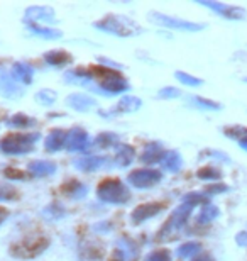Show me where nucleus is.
Instances as JSON below:
<instances>
[{
	"mask_svg": "<svg viewBox=\"0 0 247 261\" xmlns=\"http://www.w3.org/2000/svg\"><path fill=\"white\" fill-rule=\"evenodd\" d=\"M76 76L80 78H95L98 80V87L107 93V95H112V93H122L129 90V83L127 80L120 75L117 70L114 68H103V66H92L88 70H76L73 71Z\"/></svg>",
	"mask_w": 247,
	"mask_h": 261,
	"instance_id": "f257e3e1",
	"label": "nucleus"
},
{
	"mask_svg": "<svg viewBox=\"0 0 247 261\" xmlns=\"http://www.w3.org/2000/svg\"><path fill=\"white\" fill-rule=\"evenodd\" d=\"M95 28L100 31H105V33L120 36V38H130V36H138L143 33L139 24L132 22V20L124 17V15H112V14L97 20Z\"/></svg>",
	"mask_w": 247,
	"mask_h": 261,
	"instance_id": "f03ea898",
	"label": "nucleus"
},
{
	"mask_svg": "<svg viewBox=\"0 0 247 261\" xmlns=\"http://www.w3.org/2000/svg\"><path fill=\"white\" fill-rule=\"evenodd\" d=\"M48 246H49L48 238L43 236V234H33V236H28L17 243H14L9 251L12 256L19 259H33L36 256H39L41 253H44Z\"/></svg>",
	"mask_w": 247,
	"mask_h": 261,
	"instance_id": "7ed1b4c3",
	"label": "nucleus"
},
{
	"mask_svg": "<svg viewBox=\"0 0 247 261\" xmlns=\"http://www.w3.org/2000/svg\"><path fill=\"white\" fill-rule=\"evenodd\" d=\"M39 134H9L0 141V151L5 154H25L34 149Z\"/></svg>",
	"mask_w": 247,
	"mask_h": 261,
	"instance_id": "20e7f679",
	"label": "nucleus"
},
{
	"mask_svg": "<svg viewBox=\"0 0 247 261\" xmlns=\"http://www.w3.org/2000/svg\"><path fill=\"white\" fill-rule=\"evenodd\" d=\"M97 195L102 202L107 203H125L130 198V192L120 180H103L98 185Z\"/></svg>",
	"mask_w": 247,
	"mask_h": 261,
	"instance_id": "39448f33",
	"label": "nucleus"
},
{
	"mask_svg": "<svg viewBox=\"0 0 247 261\" xmlns=\"http://www.w3.org/2000/svg\"><path fill=\"white\" fill-rule=\"evenodd\" d=\"M193 203H188V202H183L180 207L176 208L175 212L171 214V217H170V221H168L164 224V227L161 229V232L157 234V238L162 239V238H166V236H170V234H173L175 231H178L180 227H183L186 224L188 221V217H190V214L193 211Z\"/></svg>",
	"mask_w": 247,
	"mask_h": 261,
	"instance_id": "423d86ee",
	"label": "nucleus"
},
{
	"mask_svg": "<svg viewBox=\"0 0 247 261\" xmlns=\"http://www.w3.org/2000/svg\"><path fill=\"white\" fill-rule=\"evenodd\" d=\"M149 19L152 20V22L159 24L161 28L176 29V31H188V33H197V31H202V29L205 28L203 24L190 22V20H181V19L171 17V15L157 14V12H151Z\"/></svg>",
	"mask_w": 247,
	"mask_h": 261,
	"instance_id": "0eeeda50",
	"label": "nucleus"
},
{
	"mask_svg": "<svg viewBox=\"0 0 247 261\" xmlns=\"http://www.w3.org/2000/svg\"><path fill=\"white\" fill-rule=\"evenodd\" d=\"M197 4L203 5V7L212 9L215 14L222 15L225 19L230 20H240L245 17V10L240 7H235V5H227L222 2H213V0H197Z\"/></svg>",
	"mask_w": 247,
	"mask_h": 261,
	"instance_id": "6e6552de",
	"label": "nucleus"
},
{
	"mask_svg": "<svg viewBox=\"0 0 247 261\" xmlns=\"http://www.w3.org/2000/svg\"><path fill=\"white\" fill-rule=\"evenodd\" d=\"M161 173L156 170H148V168H141V170H134L132 173L129 175V184L138 187V189H148L161 181Z\"/></svg>",
	"mask_w": 247,
	"mask_h": 261,
	"instance_id": "1a4fd4ad",
	"label": "nucleus"
},
{
	"mask_svg": "<svg viewBox=\"0 0 247 261\" xmlns=\"http://www.w3.org/2000/svg\"><path fill=\"white\" fill-rule=\"evenodd\" d=\"M65 146L68 151H87L88 134L81 127H73L66 133Z\"/></svg>",
	"mask_w": 247,
	"mask_h": 261,
	"instance_id": "9d476101",
	"label": "nucleus"
},
{
	"mask_svg": "<svg viewBox=\"0 0 247 261\" xmlns=\"http://www.w3.org/2000/svg\"><path fill=\"white\" fill-rule=\"evenodd\" d=\"M162 211H164V205H162V203H156V202L143 203V205H139L132 212V224L138 226V224H141V222L148 221V219H151V217L157 216V214L162 212Z\"/></svg>",
	"mask_w": 247,
	"mask_h": 261,
	"instance_id": "9b49d317",
	"label": "nucleus"
},
{
	"mask_svg": "<svg viewBox=\"0 0 247 261\" xmlns=\"http://www.w3.org/2000/svg\"><path fill=\"white\" fill-rule=\"evenodd\" d=\"M103 259V248L100 243L85 241L80 246V261H102Z\"/></svg>",
	"mask_w": 247,
	"mask_h": 261,
	"instance_id": "f8f14e48",
	"label": "nucleus"
},
{
	"mask_svg": "<svg viewBox=\"0 0 247 261\" xmlns=\"http://www.w3.org/2000/svg\"><path fill=\"white\" fill-rule=\"evenodd\" d=\"M0 92L9 98H19L22 95V88L15 83L12 75H9V73H2L0 75Z\"/></svg>",
	"mask_w": 247,
	"mask_h": 261,
	"instance_id": "ddd939ff",
	"label": "nucleus"
},
{
	"mask_svg": "<svg viewBox=\"0 0 247 261\" xmlns=\"http://www.w3.org/2000/svg\"><path fill=\"white\" fill-rule=\"evenodd\" d=\"M24 20H33V22H38V20L56 22V17H54V10L49 7H29L25 10Z\"/></svg>",
	"mask_w": 247,
	"mask_h": 261,
	"instance_id": "4468645a",
	"label": "nucleus"
},
{
	"mask_svg": "<svg viewBox=\"0 0 247 261\" xmlns=\"http://www.w3.org/2000/svg\"><path fill=\"white\" fill-rule=\"evenodd\" d=\"M66 103L75 109V111H80V112H87V111H90V109L97 107V102L93 100L92 97L83 95V93H73V95L68 97Z\"/></svg>",
	"mask_w": 247,
	"mask_h": 261,
	"instance_id": "2eb2a0df",
	"label": "nucleus"
},
{
	"mask_svg": "<svg viewBox=\"0 0 247 261\" xmlns=\"http://www.w3.org/2000/svg\"><path fill=\"white\" fill-rule=\"evenodd\" d=\"M164 154H166V151L162 149V146L159 143H151L146 146V151H144V154L141 156V160H143V163L154 165V163H161Z\"/></svg>",
	"mask_w": 247,
	"mask_h": 261,
	"instance_id": "dca6fc26",
	"label": "nucleus"
},
{
	"mask_svg": "<svg viewBox=\"0 0 247 261\" xmlns=\"http://www.w3.org/2000/svg\"><path fill=\"white\" fill-rule=\"evenodd\" d=\"M107 163H108V160L105 158V156H90V158L75 161V168H78L80 171H95Z\"/></svg>",
	"mask_w": 247,
	"mask_h": 261,
	"instance_id": "f3484780",
	"label": "nucleus"
},
{
	"mask_svg": "<svg viewBox=\"0 0 247 261\" xmlns=\"http://www.w3.org/2000/svg\"><path fill=\"white\" fill-rule=\"evenodd\" d=\"M63 194H65L66 197L73 198V200H80V198L87 197L88 190H87V187L83 184H80L78 180H70L63 185Z\"/></svg>",
	"mask_w": 247,
	"mask_h": 261,
	"instance_id": "a211bd4d",
	"label": "nucleus"
},
{
	"mask_svg": "<svg viewBox=\"0 0 247 261\" xmlns=\"http://www.w3.org/2000/svg\"><path fill=\"white\" fill-rule=\"evenodd\" d=\"M65 141H66V130H63V129H52L51 133H49V136L44 141V146H46V149L52 153V151L61 149L63 146H65Z\"/></svg>",
	"mask_w": 247,
	"mask_h": 261,
	"instance_id": "6ab92c4d",
	"label": "nucleus"
},
{
	"mask_svg": "<svg viewBox=\"0 0 247 261\" xmlns=\"http://www.w3.org/2000/svg\"><path fill=\"white\" fill-rule=\"evenodd\" d=\"M162 168L171 171V173H176V171H180L181 165H183V160L178 151H168V153L164 154V158H162L161 161Z\"/></svg>",
	"mask_w": 247,
	"mask_h": 261,
	"instance_id": "aec40b11",
	"label": "nucleus"
},
{
	"mask_svg": "<svg viewBox=\"0 0 247 261\" xmlns=\"http://www.w3.org/2000/svg\"><path fill=\"white\" fill-rule=\"evenodd\" d=\"M46 63H49L52 66H65L73 61V56L66 51H48L44 55Z\"/></svg>",
	"mask_w": 247,
	"mask_h": 261,
	"instance_id": "412c9836",
	"label": "nucleus"
},
{
	"mask_svg": "<svg viewBox=\"0 0 247 261\" xmlns=\"http://www.w3.org/2000/svg\"><path fill=\"white\" fill-rule=\"evenodd\" d=\"M25 24H28V28L33 31V33L43 36V38H48V39H54V38H61L63 33L60 29H52V28H44V25H41L39 22H33V20H25Z\"/></svg>",
	"mask_w": 247,
	"mask_h": 261,
	"instance_id": "4be33fe9",
	"label": "nucleus"
},
{
	"mask_svg": "<svg viewBox=\"0 0 247 261\" xmlns=\"http://www.w3.org/2000/svg\"><path fill=\"white\" fill-rule=\"evenodd\" d=\"M29 171L34 176H48L56 171V165L51 161H33L29 165Z\"/></svg>",
	"mask_w": 247,
	"mask_h": 261,
	"instance_id": "5701e85b",
	"label": "nucleus"
},
{
	"mask_svg": "<svg viewBox=\"0 0 247 261\" xmlns=\"http://www.w3.org/2000/svg\"><path fill=\"white\" fill-rule=\"evenodd\" d=\"M12 73L14 76L17 78V80H20L22 83H25V85H29V83H33V68H31L29 65L25 63H14L12 66Z\"/></svg>",
	"mask_w": 247,
	"mask_h": 261,
	"instance_id": "b1692460",
	"label": "nucleus"
},
{
	"mask_svg": "<svg viewBox=\"0 0 247 261\" xmlns=\"http://www.w3.org/2000/svg\"><path fill=\"white\" fill-rule=\"evenodd\" d=\"M134 149L127 144H120L117 149V156H115V163L117 166H129L134 160Z\"/></svg>",
	"mask_w": 247,
	"mask_h": 261,
	"instance_id": "393cba45",
	"label": "nucleus"
},
{
	"mask_svg": "<svg viewBox=\"0 0 247 261\" xmlns=\"http://www.w3.org/2000/svg\"><path fill=\"white\" fill-rule=\"evenodd\" d=\"M141 106H143L141 98H138V97H124L122 100L115 106L114 114H117V112H134V111H138Z\"/></svg>",
	"mask_w": 247,
	"mask_h": 261,
	"instance_id": "a878e982",
	"label": "nucleus"
},
{
	"mask_svg": "<svg viewBox=\"0 0 247 261\" xmlns=\"http://www.w3.org/2000/svg\"><path fill=\"white\" fill-rule=\"evenodd\" d=\"M9 126H12V127H24V129L25 127H33V126H36V119L25 116V114H15V116L10 117Z\"/></svg>",
	"mask_w": 247,
	"mask_h": 261,
	"instance_id": "bb28decb",
	"label": "nucleus"
},
{
	"mask_svg": "<svg viewBox=\"0 0 247 261\" xmlns=\"http://www.w3.org/2000/svg\"><path fill=\"white\" fill-rule=\"evenodd\" d=\"M217 217H218V207H215V205H212V203H208V205H205L202 208V212H200L198 222L200 224H208V222L215 221Z\"/></svg>",
	"mask_w": 247,
	"mask_h": 261,
	"instance_id": "cd10ccee",
	"label": "nucleus"
},
{
	"mask_svg": "<svg viewBox=\"0 0 247 261\" xmlns=\"http://www.w3.org/2000/svg\"><path fill=\"white\" fill-rule=\"evenodd\" d=\"M200 251H202V246H200L198 243H186L178 248L176 253L180 258H191V256H195V254H198Z\"/></svg>",
	"mask_w": 247,
	"mask_h": 261,
	"instance_id": "c85d7f7f",
	"label": "nucleus"
},
{
	"mask_svg": "<svg viewBox=\"0 0 247 261\" xmlns=\"http://www.w3.org/2000/svg\"><path fill=\"white\" fill-rule=\"evenodd\" d=\"M115 143H117V136L112 133H102L95 139V146H98V148H110Z\"/></svg>",
	"mask_w": 247,
	"mask_h": 261,
	"instance_id": "c756f323",
	"label": "nucleus"
},
{
	"mask_svg": "<svg viewBox=\"0 0 247 261\" xmlns=\"http://www.w3.org/2000/svg\"><path fill=\"white\" fill-rule=\"evenodd\" d=\"M220 171L217 168H213V166H205V168L198 170V178L202 180H218L220 178Z\"/></svg>",
	"mask_w": 247,
	"mask_h": 261,
	"instance_id": "7c9ffc66",
	"label": "nucleus"
},
{
	"mask_svg": "<svg viewBox=\"0 0 247 261\" xmlns=\"http://www.w3.org/2000/svg\"><path fill=\"white\" fill-rule=\"evenodd\" d=\"M175 76H176L181 83H185V85H188V87H200V85L203 83L202 80H200V78H195V76L188 75V73H183V71H176V73H175Z\"/></svg>",
	"mask_w": 247,
	"mask_h": 261,
	"instance_id": "2f4dec72",
	"label": "nucleus"
},
{
	"mask_svg": "<svg viewBox=\"0 0 247 261\" xmlns=\"http://www.w3.org/2000/svg\"><path fill=\"white\" fill-rule=\"evenodd\" d=\"M43 214H44L46 219H61L63 216H65V208H63L61 205H58V203H52V205L44 208Z\"/></svg>",
	"mask_w": 247,
	"mask_h": 261,
	"instance_id": "473e14b6",
	"label": "nucleus"
},
{
	"mask_svg": "<svg viewBox=\"0 0 247 261\" xmlns=\"http://www.w3.org/2000/svg\"><path fill=\"white\" fill-rule=\"evenodd\" d=\"M17 197L19 194L14 187L0 184V200H14V198H17Z\"/></svg>",
	"mask_w": 247,
	"mask_h": 261,
	"instance_id": "72a5a7b5",
	"label": "nucleus"
},
{
	"mask_svg": "<svg viewBox=\"0 0 247 261\" xmlns=\"http://www.w3.org/2000/svg\"><path fill=\"white\" fill-rule=\"evenodd\" d=\"M36 100L41 102V103H44V106H51L52 102L56 100V93L54 92H51V90H41L38 92V95H36Z\"/></svg>",
	"mask_w": 247,
	"mask_h": 261,
	"instance_id": "f704fd0d",
	"label": "nucleus"
},
{
	"mask_svg": "<svg viewBox=\"0 0 247 261\" xmlns=\"http://www.w3.org/2000/svg\"><path fill=\"white\" fill-rule=\"evenodd\" d=\"M193 103H197V106H200L202 109H210V111H218V109H220V103L207 100V98H202V97L193 98Z\"/></svg>",
	"mask_w": 247,
	"mask_h": 261,
	"instance_id": "c9c22d12",
	"label": "nucleus"
},
{
	"mask_svg": "<svg viewBox=\"0 0 247 261\" xmlns=\"http://www.w3.org/2000/svg\"><path fill=\"white\" fill-rule=\"evenodd\" d=\"M146 261H171V254L166 249H157V251L151 253Z\"/></svg>",
	"mask_w": 247,
	"mask_h": 261,
	"instance_id": "e433bc0d",
	"label": "nucleus"
},
{
	"mask_svg": "<svg viewBox=\"0 0 247 261\" xmlns=\"http://www.w3.org/2000/svg\"><path fill=\"white\" fill-rule=\"evenodd\" d=\"M183 202L193 203V205H197V203H205V205H208V198L202 194H188L183 197Z\"/></svg>",
	"mask_w": 247,
	"mask_h": 261,
	"instance_id": "4c0bfd02",
	"label": "nucleus"
},
{
	"mask_svg": "<svg viewBox=\"0 0 247 261\" xmlns=\"http://www.w3.org/2000/svg\"><path fill=\"white\" fill-rule=\"evenodd\" d=\"M180 95H181V92L178 90V88H173V87H166V88H162V90L159 92L161 98H176Z\"/></svg>",
	"mask_w": 247,
	"mask_h": 261,
	"instance_id": "58836bf2",
	"label": "nucleus"
},
{
	"mask_svg": "<svg viewBox=\"0 0 247 261\" xmlns=\"http://www.w3.org/2000/svg\"><path fill=\"white\" fill-rule=\"evenodd\" d=\"M4 175L7 176V178H14V180H22V178H25L24 171H19V170H15V168H5L4 170Z\"/></svg>",
	"mask_w": 247,
	"mask_h": 261,
	"instance_id": "ea45409f",
	"label": "nucleus"
},
{
	"mask_svg": "<svg viewBox=\"0 0 247 261\" xmlns=\"http://www.w3.org/2000/svg\"><path fill=\"white\" fill-rule=\"evenodd\" d=\"M124 258H125V253L122 249H115L112 253V256L108 258V261H124Z\"/></svg>",
	"mask_w": 247,
	"mask_h": 261,
	"instance_id": "a19ab883",
	"label": "nucleus"
},
{
	"mask_svg": "<svg viewBox=\"0 0 247 261\" xmlns=\"http://www.w3.org/2000/svg\"><path fill=\"white\" fill-rule=\"evenodd\" d=\"M225 190H229L225 185H213V187H208L207 194H220V192H225Z\"/></svg>",
	"mask_w": 247,
	"mask_h": 261,
	"instance_id": "79ce46f5",
	"label": "nucleus"
},
{
	"mask_svg": "<svg viewBox=\"0 0 247 261\" xmlns=\"http://www.w3.org/2000/svg\"><path fill=\"white\" fill-rule=\"evenodd\" d=\"M237 243L240 244V246H247V232H242L237 236Z\"/></svg>",
	"mask_w": 247,
	"mask_h": 261,
	"instance_id": "37998d69",
	"label": "nucleus"
},
{
	"mask_svg": "<svg viewBox=\"0 0 247 261\" xmlns=\"http://www.w3.org/2000/svg\"><path fill=\"white\" fill-rule=\"evenodd\" d=\"M7 217H9V211H7V208H4V207H0V224H2Z\"/></svg>",
	"mask_w": 247,
	"mask_h": 261,
	"instance_id": "c03bdc74",
	"label": "nucleus"
},
{
	"mask_svg": "<svg viewBox=\"0 0 247 261\" xmlns=\"http://www.w3.org/2000/svg\"><path fill=\"white\" fill-rule=\"evenodd\" d=\"M193 261H215L212 256H207V254H205V256H198V258H195Z\"/></svg>",
	"mask_w": 247,
	"mask_h": 261,
	"instance_id": "a18cd8bd",
	"label": "nucleus"
},
{
	"mask_svg": "<svg viewBox=\"0 0 247 261\" xmlns=\"http://www.w3.org/2000/svg\"><path fill=\"white\" fill-rule=\"evenodd\" d=\"M239 144H240V148H242L244 151H247V139H242V141H239Z\"/></svg>",
	"mask_w": 247,
	"mask_h": 261,
	"instance_id": "49530a36",
	"label": "nucleus"
},
{
	"mask_svg": "<svg viewBox=\"0 0 247 261\" xmlns=\"http://www.w3.org/2000/svg\"><path fill=\"white\" fill-rule=\"evenodd\" d=\"M244 82H247V78H244Z\"/></svg>",
	"mask_w": 247,
	"mask_h": 261,
	"instance_id": "de8ad7c7",
	"label": "nucleus"
},
{
	"mask_svg": "<svg viewBox=\"0 0 247 261\" xmlns=\"http://www.w3.org/2000/svg\"><path fill=\"white\" fill-rule=\"evenodd\" d=\"M0 68H2V65H0Z\"/></svg>",
	"mask_w": 247,
	"mask_h": 261,
	"instance_id": "09e8293b",
	"label": "nucleus"
}]
</instances>
